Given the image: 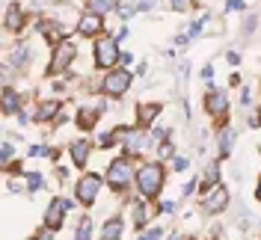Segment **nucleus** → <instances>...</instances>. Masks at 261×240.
I'll use <instances>...</instances> for the list:
<instances>
[{
    "mask_svg": "<svg viewBox=\"0 0 261 240\" xmlns=\"http://www.w3.org/2000/svg\"><path fill=\"white\" fill-rule=\"evenodd\" d=\"M244 6H246L244 0H226V9H228V12H241Z\"/></svg>",
    "mask_w": 261,
    "mask_h": 240,
    "instance_id": "28",
    "label": "nucleus"
},
{
    "mask_svg": "<svg viewBox=\"0 0 261 240\" xmlns=\"http://www.w3.org/2000/svg\"><path fill=\"white\" fill-rule=\"evenodd\" d=\"M175 169H178V172H184V169H187V160H184V157H175Z\"/></svg>",
    "mask_w": 261,
    "mask_h": 240,
    "instance_id": "37",
    "label": "nucleus"
},
{
    "mask_svg": "<svg viewBox=\"0 0 261 240\" xmlns=\"http://www.w3.org/2000/svg\"><path fill=\"white\" fill-rule=\"evenodd\" d=\"M98 190H101V175H95V172H89V175H83L81 181H77V202L81 205H92L95 202Z\"/></svg>",
    "mask_w": 261,
    "mask_h": 240,
    "instance_id": "6",
    "label": "nucleus"
},
{
    "mask_svg": "<svg viewBox=\"0 0 261 240\" xmlns=\"http://www.w3.org/2000/svg\"><path fill=\"white\" fill-rule=\"evenodd\" d=\"M130 80H134V74H130V71H125V68H116V71H110V74L104 77L101 89H104L107 95H122V92H128Z\"/></svg>",
    "mask_w": 261,
    "mask_h": 240,
    "instance_id": "5",
    "label": "nucleus"
},
{
    "mask_svg": "<svg viewBox=\"0 0 261 240\" xmlns=\"http://www.w3.org/2000/svg\"><path fill=\"white\" fill-rule=\"evenodd\" d=\"M95 116H98V113H95V110H89V107H86V110H81V116H77V122H81V128H92V122H95Z\"/></svg>",
    "mask_w": 261,
    "mask_h": 240,
    "instance_id": "24",
    "label": "nucleus"
},
{
    "mask_svg": "<svg viewBox=\"0 0 261 240\" xmlns=\"http://www.w3.org/2000/svg\"><path fill=\"white\" fill-rule=\"evenodd\" d=\"M226 60H228L231 65H238V63H241V54H238V50H228V54H226Z\"/></svg>",
    "mask_w": 261,
    "mask_h": 240,
    "instance_id": "32",
    "label": "nucleus"
},
{
    "mask_svg": "<svg viewBox=\"0 0 261 240\" xmlns=\"http://www.w3.org/2000/svg\"><path fill=\"white\" fill-rule=\"evenodd\" d=\"M74 240H92V217H83L81 228H77V237Z\"/></svg>",
    "mask_w": 261,
    "mask_h": 240,
    "instance_id": "22",
    "label": "nucleus"
},
{
    "mask_svg": "<svg viewBox=\"0 0 261 240\" xmlns=\"http://www.w3.org/2000/svg\"><path fill=\"white\" fill-rule=\"evenodd\" d=\"M158 151H161V157H163V160H169V157H172V154H175V148H172V145H169V143H163L161 148H158Z\"/></svg>",
    "mask_w": 261,
    "mask_h": 240,
    "instance_id": "29",
    "label": "nucleus"
},
{
    "mask_svg": "<svg viewBox=\"0 0 261 240\" xmlns=\"http://www.w3.org/2000/svg\"><path fill=\"white\" fill-rule=\"evenodd\" d=\"M77 30H81L83 36H98V33L104 30V21H101V15H95V12H86V15L77 21Z\"/></svg>",
    "mask_w": 261,
    "mask_h": 240,
    "instance_id": "12",
    "label": "nucleus"
},
{
    "mask_svg": "<svg viewBox=\"0 0 261 240\" xmlns=\"http://www.w3.org/2000/svg\"><path fill=\"white\" fill-rule=\"evenodd\" d=\"M65 214H68V199H54L48 205V214H45V225H48L50 231H57L63 225Z\"/></svg>",
    "mask_w": 261,
    "mask_h": 240,
    "instance_id": "8",
    "label": "nucleus"
},
{
    "mask_svg": "<svg viewBox=\"0 0 261 240\" xmlns=\"http://www.w3.org/2000/svg\"><path fill=\"white\" fill-rule=\"evenodd\" d=\"M226 205H228V190L223 184H214L211 190H208V196H205V202H202V208L208 210V214H220Z\"/></svg>",
    "mask_w": 261,
    "mask_h": 240,
    "instance_id": "7",
    "label": "nucleus"
},
{
    "mask_svg": "<svg viewBox=\"0 0 261 240\" xmlns=\"http://www.w3.org/2000/svg\"><path fill=\"white\" fill-rule=\"evenodd\" d=\"M18 104H21V101H18V92L12 89V86H6V89H3V110H6V113H15Z\"/></svg>",
    "mask_w": 261,
    "mask_h": 240,
    "instance_id": "20",
    "label": "nucleus"
},
{
    "mask_svg": "<svg viewBox=\"0 0 261 240\" xmlns=\"http://www.w3.org/2000/svg\"><path fill=\"white\" fill-rule=\"evenodd\" d=\"M107 181H110V187L113 190H125L130 181H137V172H134V166H130L128 157H119L110 163V169H107Z\"/></svg>",
    "mask_w": 261,
    "mask_h": 240,
    "instance_id": "2",
    "label": "nucleus"
},
{
    "mask_svg": "<svg viewBox=\"0 0 261 240\" xmlns=\"http://www.w3.org/2000/svg\"><path fill=\"white\" fill-rule=\"evenodd\" d=\"M231 148H234V128H223V130H220V154L228 157V154H231Z\"/></svg>",
    "mask_w": 261,
    "mask_h": 240,
    "instance_id": "15",
    "label": "nucleus"
},
{
    "mask_svg": "<svg viewBox=\"0 0 261 240\" xmlns=\"http://www.w3.org/2000/svg\"><path fill=\"white\" fill-rule=\"evenodd\" d=\"M116 60H122L119 42L110 39V36H101V39L95 42V65L98 68H113Z\"/></svg>",
    "mask_w": 261,
    "mask_h": 240,
    "instance_id": "3",
    "label": "nucleus"
},
{
    "mask_svg": "<svg viewBox=\"0 0 261 240\" xmlns=\"http://www.w3.org/2000/svg\"><path fill=\"white\" fill-rule=\"evenodd\" d=\"M202 77L211 83V80H214V65H205V68H202Z\"/></svg>",
    "mask_w": 261,
    "mask_h": 240,
    "instance_id": "33",
    "label": "nucleus"
},
{
    "mask_svg": "<svg viewBox=\"0 0 261 240\" xmlns=\"http://www.w3.org/2000/svg\"><path fill=\"white\" fill-rule=\"evenodd\" d=\"M12 154H15V151H12V143H3V163H9Z\"/></svg>",
    "mask_w": 261,
    "mask_h": 240,
    "instance_id": "31",
    "label": "nucleus"
},
{
    "mask_svg": "<svg viewBox=\"0 0 261 240\" xmlns=\"http://www.w3.org/2000/svg\"><path fill=\"white\" fill-rule=\"evenodd\" d=\"M134 63V54L130 50H122V65H130Z\"/></svg>",
    "mask_w": 261,
    "mask_h": 240,
    "instance_id": "35",
    "label": "nucleus"
},
{
    "mask_svg": "<svg viewBox=\"0 0 261 240\" xmlns=\"http://www.w3.org/2000/svg\"><path fill=\"white\" fill-rule=\"evenodd\" d=\"M163 110L161 101H151V104H140L137 107V119H140V128H148L154 119H158V113Z\"/></svg>",
    "mask_w": 261,
    "mask_h": 240,
    "instance_id": "11",
    "label": "nucleus"
},
{
    "mask_svg": "<svg viewBox=\"0 0 261 240\" xmlns=\"http://www.w3.org/2000/svg\"><path fill=\"white\" fill-rule=\"evenodd\" d=\"M122 220H107L104 223V231H101V240H119L122 237Z\"/></svg>",
    "mask_w": 261,
    "mask_h": 240,
    "instance_id": "16",
    "label": "nucleus"
},
{
    "mask_svg": "<svg viewBox=\"0 0 261 240\" xmlns=\"http://www.w3.org/2000/svg\"><path fill=\"white\" fill-rule=\"evenodd\" d=\"M30 154H33V157H42V154H45V148H42V145H33Z\"/></svg>",
    "mask_w": 261,
    "mask_h": 240,
    "instance_id": "38",
    "label": "nucleus"
},
{
    "mask_svg": "<svg viewBox=\"0 0 261 240\" xmlns=\"http://www.w3.org/2000/svg\"><path fill=\"white\" fill-rule=\"evenodd\" d=\"M172 6L175 9H187V0H172Z\"/></svg>",
    "mask_w": 261,
    "mask_h": 240,
    "instance_id": "41",
    "label": "nucleus"
},
{
    "mask_svg": "<svg viewBox=\"0 0 261 240\" xmlns=\"http://www.w3.org/2000/svg\"><path fill=\"white\" fill-rule=\"evenodd\" d=\"M217 181H220V163H211L205 169V184H217Z\"/></svg>",
    "mask_w": 261,
    "mask_h": 240,
    "instance_id": "25",
    "label": "nucleus"
},
{
    "mask_svg": "<svg viewBox=\"0 0 261 240\" xmlns=\"http://www.w3.org/2000/svg\"><path fill=\"white\" fill-rule=\"evenodd\" d=\"M196 190V181H187V187H184V196H190Z\"/></svg>",
    "mask_w": 261,
    "mask_h": 240,
    "instance_id": "40",
    "label": "nucleus"
},
{
    "mask_svg": "<svg viewBox=\"0 0 261 240\" xmlns=\"http://www.w3.org/2000/svg\"><path fill=\"white\" fill-rule=\"evenodd\" d=\"M161 237H163V231H161V228H151V231H146V234H143L140 240H161Z\"/></svg>",
    "mask_w": 261,
    "mask_h": 240,
    "instance_id": "30",
    "label": "nucleus"
},
{
    "mask_svg": "<svg viewBox=\"0 0 261 240\" xmlns=\"http://www.w3.org/2000/svg\"><path fill=\"white\" fill-rule=\"evenodd\" d=\"M205 110L211 113V116H223V113L228 110L226 95H223L220 89H214V86H211V92H208V98H205Z\"/></svg>",
    "mask_w": 261,
    "mask_h": 240,
    "instance_id": "10",
    "label": "nucleus"
},
{
    "mask_svg": "<svg viewBox=\"0 0 261 240\" xmlns=\"http://www.w3.org/2000/svg\"><path fill=\"white\" fill-rule=\"evenodd\" d=\"M77 57V48H74V42H60L57 45V50H54V60H50V65H48V71L50 74H60V71H65L68 65H71V60Z\"/></svg>",
    "mask_w": 261,
    "mask_h": 240,
    "instance_id": "4",
    "label": "nucleus"
},
{
    "mask_svg": "<svg viewBox=\"0 0 261 240\" xmlns=\"http://www.w3.org/2000/svg\"><path fill=\"white\" fill-rule=\"evenodd\" d=\"M27 187H30V193H36L42 187V175L39 172H27Z\"/></svg>",
    "mask_w": 261,
    "mask_h": 240,
    "instance_id": "26",
    "label": "nucleus"
},
{
    "mask_svg": "<svg viewBox=\"0 0 261 240\" xmlns=\"http://www.w3.org/2000/svg\"><path fill=\"white\" fill-rule=\"evenodd\" d=\"M137 187H140V193H143L146 199H154L163 187V166L161 163H146V166H140V172H137Z\"/></svg>",
    "mask_w": 261,
    "mask_h": 240,
    "instance_id": "1",
    "label": "nucleus"
},
{
    "mask_svg": "<svg viewBox=\"0 0 261 240\" xmlns=\"http://www.w3.org/2000/svg\"><path fill=\"white\" fill-rule=\"evenodd\" d=\"M57 110H60V101H42L39 110H36V119H39V122H48V119L57 116Z\"/></svg>",
    "mask_w": 261,
    "mask_h": 240,
    "instance_id": "17",
    "label": "nucleus"
},
{
    "mask_svg": "<svg viewBox=\"0 0 261 240\" xmlns=\"http://www.w3.org/2000/svg\"><path fill=\"white\" fill-rule=\"evenodd\" d=\"M125 134V148H128V154H143L148 148V137L143 134V128H128L122 130Z\"/></svg>",
    "mask_w": 261,
    "mask_h": 240,
    "instance_id": "9",
    "label": "nucleus"
},
{
    "mask_svg": "<svg viewBox=\"0 0 261 240\" xmlns=\"http://www.w3.org/2000/svg\"><path fill=\"white\" fill-rule=\"evenodd\" d=\"M33 240H54V231H50V228H48V231H39Z\"/></svg>",
    "mask_w": 261,
    "mask_h": 240,
    "instance_id": "34",
    "label": "nucleus"
},
{
    "mask_svg": "<svg viewBox=\"0 0 261 240\" xmlns=\"http://www.w3.org/2000/svg\"><path fill=\"white\" fill-rule=\"evenodd\" d=\"M89 148H92V145L86 143V140H77V143L71 145V160H74V166H86Z\"/></svg>",
    "mask_w": 261,
    "mask_h": 240,
    "instance_id": "14",
    "label": "nucleus"
},
{
    "mask_svg": "<svg viewBox=\"0 0 261 240\" xmlns=\"http://www.w3.org/2000/svg\"><path fill=\"white\" fill-rule=\"evenodd\" d=\"M172 210H175L172 202H161V214H172Z\"/></svg>",
    "mask_w": 261,
    "mask_h": 240,
    "instance_id": "36",
    "label": "nucleus"
},
{
    "mask_svg": "<svg viewBox=\"0 0 261 240\" xmlns=\"http://www.w3.org/2000/svg\"><path fill=\"white\" fill-rule=\"evenodd\" d=\"M146 223H148L146 205H143V202H134V225H137V228H143Z\"/></svg>",
    "mask_w": 261,
    "mask_h": 240,
    "instance_id": "21",
    "label": "nucleus"
},
{
    "mask_svg": "<svg viewBox=\"0 0 261 240\" xmlns=\"http://www.w3.org/2000/svg\"><path fill=\"white\" fill-rule=\"evenodd\" d=\"M86 3H89V12H95V15H104V12L113 6L110 0H86Z\"/></svg>",
    "mask_w": 261,
    "mask_h": 240,
    "instance_id": "23",
    "label": "nucleus"
},
{
    "mask_svg": "<svg viewBox=\"0 0 261 240\" xmlns=\"http://www.w3.org/2000/svg\"><path fill=\"white\" fill-rule=\"evenodd\" d=\"M205 21H208V18H199V21H193V24H190V30H187V39H196V36L202 33V27H205Z\"/></svg>",
    "mask_w": 261,
    "mask_h": 240,
    "instance_id": "27",
    "label": "nucleus"
},
{
    "mask_svg": "<svg viewBox=\"0 0 261 240\" xmlns=\"http://www.w3.org/2000/svg\"><path fill=\"white\" fill-rule=\"evenodd\" d=\"M27 63H30V45H27V42H21V45L12 50V65H15V68H24Z\"/></svg>",
    "mask_w": 261,
    "mask_h": 240,
    "instance_id": "18",
    "label": "nucleus"
},
{
    "mask_svg": "<svg viewBox=\"0 0 261 240\" xmlns=\"http://www.w3.org/2000/svg\"><path fill=\"white\" fill-rule=\"evenodd\" d=\"M255 196L261 199V178H258V187H255Z\"/></svg>",
    "mask_w": 261,
    "mask_h": 240,
    "instance_id": "42",
    "label": "nucleus"
},
{
    "mask_svg": "<svg viewBox=\"0 0 261 240\" xmlns=\"http://www.w3.org/2000/svg\"><path fill=\"white\" fill-rule=\"evenodd\" d=\"M24 27V12H21V6L18 3H12L9 9H6V30H21Z\"/></svg>",
    "mask_w": 261,
    "mask_h": 240,
    "instance_id": "13",
    "label": "nucleus"
},
{
    "mask_svg": "<svg viewBox=\"0 0 261 240\" xmlns=\"http://www.w3.org/2000/svg\"><path fill=\"white\" fill-rule=\"evenodd\" d=\"M42 36H48L50 42H57V45L65 42V39H60V36H63V27H60L57 21H42Z\"/></svg>",
    "mask_w": 261,
    "mask_h": 240,
    "instance_id": "19",
    "label": "nucleus"
},
{
    "mask_svg": "<svg viewBox=\"0 0 261 240\" xmlns=\"http://www.w3.org/2000/svg\"><path fill=\"white\" fill-rule=\"evenodd\" d=\"M241 104H244V107H249V104H252V92H249V89H244V101H241Z\"/></svg>",
    "mask_w": 261,
    "mask_h": 240,
    "instance_id": "39",
    "label": "nucleus"
}]
</instances>
